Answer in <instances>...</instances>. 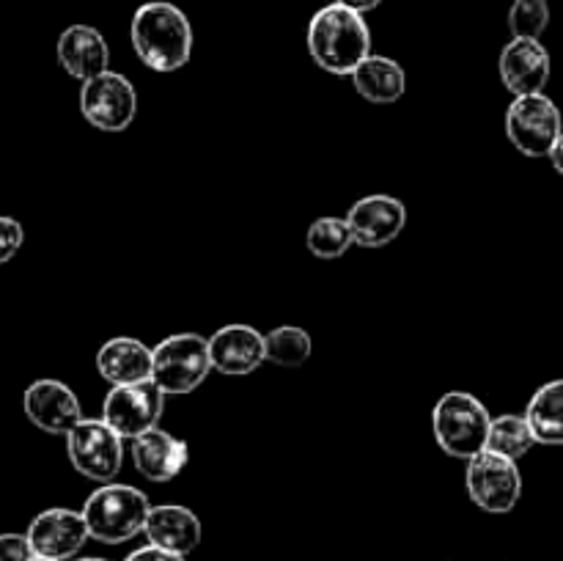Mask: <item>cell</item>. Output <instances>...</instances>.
I'll use <instances>...</instances> for the list:
<instances>
[{
	"mask_svg": "<svg viewBox=\"0 0 563 561\" xmlns=\"http://www.w3.org/2000/svg\"><path fill=\"white\" fill-rule=\"evenodd\" d=\"M80 113L93 130L124 132L137 116V91L119 72H102L80 86Z\"/></svg>",
	"mask_w": 563,
	"mask_h": 561,
	"instance_id": "cell-8",
	"label": "cell"
},
{
	"mask_svg": "<svg viewBox=\"0 0 563 561\" xmlns=\"http://www.w3.org/2000/svg\"><path fill=\"white\" fill-rule=\"evenodd\" d=\"M308 53L319 69L346 77L372 55V28L366 16L341 3L322 6L308 22Z\"/></svg>",
	"mask_w": 563,
	"mask_h": 561,
	"instance_id": "cell-2",
	"label": "cell"
},
{
	"mask_svg": "<svg viewBox=\"0 0 563 561\" xmlns=\"http://www.w3.org/2000/svg\"><path fill=\"white\" fill-rule=\"evenodd\" d=\"M27 421L47 435H69L82 421V407L75 391L60 380H36L22 396Z\"/></svg>",
	"mask_w": 563,
	"mask_h": 561,
	"instance_id": "cell-12",
	"label": "cell"
},
{
	"mask_svg": "<svg viewBox=\"0 0 563 561\" xmlns=\"http://www.w3.org/2000/svg\"><path fill=\"white\" fill-rule=\"evenodd\" d=\"M25 242V229L16 218L0 215V264L11 262Z\"/></svg>",
	"mask_w": 563,
	"mask_h": 561,
	"instance_id": "cell-26",
	"label": "cell"
},
{
	"mask_svg": "<svg viewBox=\"0 0 563 561\" xmlns=\"http://www.w3.org/2000/svg\"><path fill=\"white\" fill-rule=\"evenodd\" d=\"M498 72L504 86L515 97H526V94L544 91V86L550 82V72H553V61L539 38H511L500 50Z\"/></svg>",
	"mask_w": 563,
	"mask_h": 561,
	"instance_id": "cell-14",
	"label": "cell"
},
{
	"mask_svg": "<svg viewBox=\"0 0 563 561\" xmlns=\"http://www.w3.org/2000/svg\"><path fill=\"white\" fill-rule=\"evenodd\" d=\"M31 556L25 534H0V561H27Z\"/></svg>",
	"mask_w": 563,
	"mask_h": 561,
	"instance_id": "cell-27",
	"label": "cell"
},
{
	"mask_svg": "<svg viewBox=\"0 0 563 561\" xmlns=\"http://www.w3.org/2000/svg\"><path fill=\"white\" fill-rule=\"evenodd\" d=\"M148 504L146 493L132 484H99L82 504V520H86L88 537L104 544L130 542L132 537L143 534L146 522Z\"/></svg>",
	"mask_w": 563,
	"mask_h": 561,
	"instance_id": "cell-3",
	"label": "cell"
},
{
	"mask_svg": "<svg viewBox=\"0 0 563 561\" xmlns=\"http://www.w3.org/2000/svg\"><path fill=\"white\" fill-rule=\"evenodd\" d=\"M124 561H187L185 556H176L170 550L154 548V544H146V548H137L126 556Z\"/></svg>",
	"mask_w": 563,
	"mask_h": 561,
	"instance_id": "cell-28",
	"label": "cell"
},
{
	"mask_svg": "<svg viewBox=\"0 0 563 561\" xmlns=\"http://www.w3.org/2000/svg\"><path fill=\"white\" fill-rule=\"evenodd\" d=\"M165 410V394L152 383L143 380L135 385H113L102 402V421L119 435L121 440L141 438L148 429L159 427Z\"/></svg>",
	"mask_w": 563,
	"mask_h": 561,
	"instance_id": "cell-10",
	"label": "cell"
},
{
	"mask_svg": "<svg viewBox=\"0 0 563 561\" xmlns=\"http://www.w3.org/2000/svg\"><path fill=\"white\" fill-rule=\"evenodd\" d=\"M66 454L82 479L108 484L110 479L119 476L124 465V440L102 418H82L66 435Z\"/></svg>",
	"mask_w": 563,
	"mask_h": 561,
	"instance_id": "cell-7",
	"label": "cell"
},
{
	"mask_svg": "<svg viewBox=\"0 0 563 561\" xmlns=\"http://www.w3.org/2000/svg\"><path fill=\"white\" fill-rule=\"evenodd\" d=\"M99 377L113 385H135L152 380V346L132 336H115L97 352Z\"/></svg>",
	"mask_w": 563,
	"mask_h": 561,
	"instance_id": "cell-19",
	"label": "cell"
},
{
	"mask_svg": "<svg viewBox=\"0 0 563 561\" xmlns=\"http://www.w3.org/2000/svg\"><path fill=\"white\" fill-rule=\"evenodd\" d=\"M212 372L209 341L198 333H174L152 346V383L165 396H185L201 388Z\"/></svg>",
	"mask_w": 563,
	"mask_h": 561,
	"instance_id": "cell-5",
	"label": "cell"
},
{
	"mask_svg": "<svg viewBox=\"0 0 563 561\" xmlns=\"http://www.w3.org/2000/svg\"><path fill=\"white\" fill-rule=\"evenodd\" d=\"M75 561H108V559H97V556H86V559H75Z\"/></svg>",
	"mask_w": 563,
	"mask_h": 561,
	"instance_id": "cell-31",
	"label": "cell"
},
{
	"mask_svg": "<svg viewBox=\"0 0 563 561\" xmlns=\"http://www.w3.org/2000/svg\"><path fill=\"white\" fill-rule=\"evenodd\" d=\"M60 69L86 82L110 69V47L102 33L91 25H69L55 44Z\"/></svg>",
	"mask_w": 563,
	"mask_h": 561,
	"instance_id": "cell-17",
	"label": "cell"
},
{
	"mask_svg": "<svg viewBox=\"0 0 563 561\" xmlns=\"http://www.w3.org/2000/svg\"><path fill=\"white\" fill-rule=\"evenodd\" d=\"M333 3L346 6V9L357 11V14H368V11L377 9V6L383 3V0H333Z\"/></svg>",
	"mask_w": 563,
	"mask_h": 561,
	"instance_id": "cell-29",
	"label": "cell"
},
{
	"mask_svg": "<svg viewBox=\"0 0 563 561\" xmlns=\"http://www.w3.org/2000/svg\"><path fill=\"white\" fill-rule=\"evenodd\" d=\"M306 245L308 251L313 253L317 258H341L355 240H352V231L346 226V218H335V215H324V218L313 220L311 229H308L306 237Z\"/></svg>",
	"mask_w": 563,
	"mask_h": 561,
	"instance_id": "cell-24",
	"label": "cell"
},
{
	"mask_svg": "<svg viewBox=\"0 0 563 561\" xmlns=\"http://www.w3.org/2000/svg\"><path fill=\"white\" fill-rule=\"evenodd\" d=\"M526 421L533 440L542 446H563V380H550L526 407Z\"/></svg>",
	"mask_w": 563,
	"mask_h": 561,
	"instance_id": "cell-21",
	"label": "cell"
},
{
	"mask_svg": "<svg viewBox=\"0 0 563 561\" xmlns=\"http://www.w3.org/2000/svg\"><path fill=\"white\" fill-rule=\"evenodd\" d=\"M465 484L473 504L489 515H506L522 495V473L517 462L487 449L467 460Z\"/></svg>",
	"mask_w": 563,
	"mask_h": 561,
	"instance_id": "cell-9",
	"label": "cell"
},
{
	"mask_svg": "<svg viewBox=\"0 0 563 561\" xmlns=\"http://www.w3.org/2000/svg\"><path fill=\"white\" fill-rule=\"evenodd\" d=\"M350 77L355 91L374 105H394L405 97L407 75L399 61L388 58V55L372 53L357 64V69Z\"/></svg>",
	"mask_w": 563,
	"mask_h": 561,
	"instance_id": "cell-20",
	"label": "cell"
},
{
	"mask_svg": "<svg viewBox=\"0 0 563 561\" xmlns=\"http://www.w3.org/2000/svg\"><path fill=\"white\" fill-rule=\"evenodd\" d=\"M311 352V336L297 324H280V328L264 333V361L275 363V366H302Z\"/></svg>",
	"mask_w": 563,
	"mask_h": 561,
	"instance_id": "cell-23",
	"label": "cell"
},
{
	"mask_svg": "<svg viewBox=\"0 0 563 561\" xmlns=\"http://www.w3.org/2000/svg\"><path fill=\"white\" fill-rule=\"evenodd\" d=\"M143 534L154 548L170 550L176 556H190L201 544L203 528L196 512L187 509V506L163 504L148 509Z\"/></svg>",
	"mask_w": 563,
	"mask_h": 561,
	"instance_id": "cell-18",
	"label": "cell"
},
{
	"mask_svg": "<svg viewBox=\"0 0 563 561\" xmlns=\"http://www.w3.org/2000/svg\"><path fill=\"white\" fill-rule=\"evenodd\" d=\"M207 341L212 372L225 377H245L264 363V333H258L253 324H223Z\"/></svg>",
	"mask_w": 563,
	"mask_h": 561,
	"instance_id": "cell-15",
	"label": "cell"
},
{
	"mask_svg": "<svg viewBox=\"0 0 563 561\" xmlns=\"http://www.w3.org/2000/svg\"><path fill=\"white\" fill-rule=\"evenodd\" d=\"M130 454L137 473L154 484H165L170 482V479H176L185 471L187 460H190V449H187L185 440L165 432V429L159 427L148 429V432L130 440Z\"/></svg>",
	"mask_w": 563,
	"mask_h": 561,
	"instance_id": "cell-16",
	"label": "cell"
},
{
	"mask_svg": "<svg viewBox=\"0 0 563 561\" xmlns=\"http://www.w3.org/2000/svg\"><path fill=\"white\" fill-rule=\"evenodd\" d=\"M550 25L548 0H515L509 9L511 38H542Z\"/></svg>",
	"mask_w": 563,
	"mask_h": 561,
	"instance_id": "cell-25",
	"label": "cell"
},
{
	"mask_svg": "<svg viewBox=\"0 0 563 561\" xmlns=\"http://www.w3.org/2000/svg\"><path fill=\"white\" fill-rule=\"evenodd\" d=\"M130 38L141 64L163 75L190 64L196 44L187 14L168 0L143 3L132 16Z\"/></svg>",
	"mask_w": 563,
	"mask_h": 561,
	"instance_id": "cell-1",
	"label": "cell"
},
{
	"mask_svg": "<svg viewBox=\"0 0 563 561\" xmlns=\"http://www.w3.org/2000/svg\"><path fill=\"white\" fill-rule=\"evenodd\" d=\"M537 446L531 429H528L526 416H517V413H506V416L493 418L487 435V451L493 454L506 457V460H522L528 451Z\"/></svg>",
	"mask_w": 563,
	"mask_h": 561,
	"instance_id": "cell-22",
	"label": "cell"
},
{
	"mask_svg": "<svg viewBox=\"0 0 563 561\" xmlns=\"http://www.w3.org/2000/svg\"><path fill=\"white\" fill-rule=\"evenodd\" d=\"M352 240L361 248H385L405 231L407 207L388 193H372L346 212Z\"/></svg>",
	"mask_w": 563,
	"mask_h": 561,
	"instance_id": "cell-13",
	"label": "cell"
},
{
	"mask_svg": "<svg viewBox=\"0 0 563 561\" xmlns=\"http://www.w3.org/2000/svg\"><path fill=\"white\" fill-rule=\"evenodd\" d=\"M27 561H49V559H42V556H31V559Z\"/></svg>",
	"mask_w": 563,
	"mask_h": 561,
	"instance_id": "cell-32",
	"label": "cell"
},
{
	"mask_svg": "<svg viewBox=\"0 0 563 561\" xmlns=\"http://www.w3.org/2000/svg\"><path fill=\"white\" fill-rule=\"evenodd\" d=\"M25 537L33 556H42L49 561H69L91 539L80 512L66 509V506L38 512L27 526Z\"/></svg>",
	"mask_w": 563,
	"mask_h": 561,
	"instance_id": "cell-11",
	"label": "cell"
},
{
	"mask_svg": "<svg viewBox=\"0 0 563 561\" xmlns=\"http://www.w3.org/2000/svg\"><path fill=\"white\" fill-rule=\"evenodd\" d=\"M548 160H550V163H553V168L563 176V135L559 138V141H555V146L550 148Z\"/></svg>",
	"mask_w": 563,
	"mask_h": 561,
	"instance_id": "cell-30",
	"label": "cell"
},
{
	"mask_svg": "<svg viewBox=\"0 0 563 561\" xmlns=\"http://www.w3.org/2000/svg\"><path fill=\"white\" fill-rule=\"evenodd\" d=\"M493 416L478 396L467 391H449L432 410L434 440L454 460H473L487 449Z\"/></svg>",
	"mask_w": 563,
	"mask_h": 561,
	"instance_id": "cell-4",
	"label": "cell"
},
{
	"mask_svg": "<svg viewBox=\"0 0 563 561\" xmlns=\"http://www.w3.org/2000/svg\"><path fill=\"white\" fill-rule=\"evenodd\" d=\"M506 135L511 146L526 157H548L563 135V116L548 94L515 97L506 110Z\"/></svg>",
	"mask_w": 563,
	"mask_h": 561,
	"instance_id": "cell-6",
	"label": "cell"
}]
</instances>
